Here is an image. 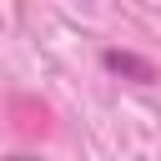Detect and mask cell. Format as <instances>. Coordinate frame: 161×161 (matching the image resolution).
<instances>
[{
	"mask_svg": "<svg viewBox=\"0 0 161 161\" xmlns=\"http://www.w3.org/2000/svg\"><path fill=\"white\" fill-rule=\"evenodd\" d=\"M15 161H35V156H15Z\"/></svg>",
	"mask_w": 161,
	"mask_h": 161,
	"instance_id": "obj_2",
	"label": "cell"
},
{
	"mask_svg": "<svg viewBox=\"0 0 161 161\" xmlns=\"http://www.w3.org/2000/svg\"><path fill=\"white\" fill-rule=\"evenodd\" d=\"M106 65H111V70H126V75H136V80H151V65H146V60H136V55L106 50Z\"/></svg>",
	"mask_w": 161,
	"mask_h": 161,
	"instance_id": "obj_1",
	"label": "cell"
}]
</instances>
